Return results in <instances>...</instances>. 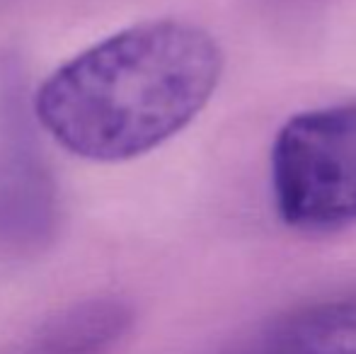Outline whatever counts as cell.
Instances as JSON below:
<instances>
[{"label": "cell", "instance_id": "cell-1", "mask_svg": "<svg viewBox=\"0 0 356 354\" xmlns=\"http://www.w3.org/2000/svg\"><path fill=\"white\" fill-rule=\"evenodd\" d=\"M223 51L184 19L112 34L54 71L34 97L39 124L73 156L122 163L179 134L209 104Z\"/></svg>", "mask_w": 356, "mask_h": 354}, {"label": "cell", "instance_id": "cell-2", "mask_svg": "<svg viewBox=\"0 0 356 354\" xmlns=\"http://www.w3.org/2000/svg\"><path fill=\"white\" fill-rule=\"evenodd\" d=\"M279 218L298 231H337L356 221V99L286 119L272 143Z\"/></svg>", "mask_w": 356, "mask_h": 354}, {"label": "cell", "instance_id": "cell-3", "mask_svg": "<svg viewBox=\"0 0 356 354\" xmlns=\"http://www.w3.org/2000/svg\"><path fill=\"white\" fill-rule=\"evenodd\" d=\"M220 354H356V298L296 311Z\"/></svg>", "mask_w": 356, "mask_h": 354}, {"label": "cell", "instance_id": "cell-4", "mask_svg": "<svg viewBox=\"0 0 356 354\" xmlns=\"http://www.w3.org/2000/svg\"><path fill=\"white\" fill-rule=\"evenodd\" d=\"M131 325V311L114 298H95L63 311L34 337L29 354H104Z\"/></svg>", "mask_w": 356, "mask_h": 354}]
</instances>
